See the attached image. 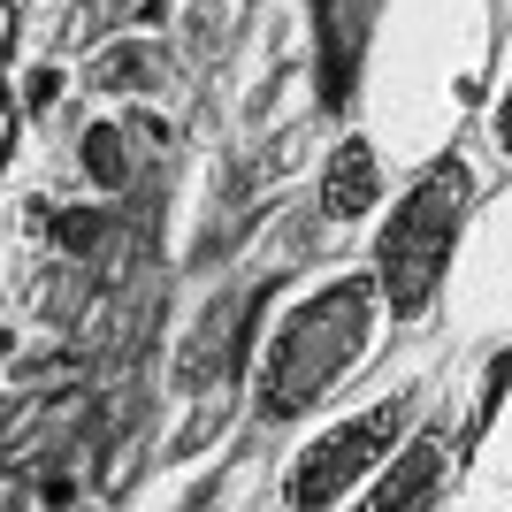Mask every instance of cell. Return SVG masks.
<instances>
[{
	"mask_svg": "<svg viewBox=\"0 0 512 512\" xmlns=\"http://www.w3.org/2000/svg\"><path fill=\"white\" fill-rule=\"evenodd\" d=\"M406 428H413V390H390V398H375V406L314 428V436L291 451V467H283V512H337V505H352V497L367 490V474L406 444Z\"/></svg>",
	"mask_w": 512,
	"mask_h": 512,
	"instance_id": "cell-3",
	"label": "cell"
},
{
	"mask_svg": "<svg viewBox=\"0 0 512 512\" xmlns=\"http://www.w3.org/2000/svg\"><path fill=\"white\" fill-rule=\"evenodd\" d=\"M161 77H169V62H161L153 39H115L100 62H92V92H130V100H146Z\"/></svg>",
	"mask_w": 512,
	"mask_h": 512,
	"instance_id": "cell-8",
	"label": "cell"
},
{
	"mask_svg": "<svg viewBox=\"0 0 512 512\" xmlns=\"http://www.w3.org/2000/svg\"><path fill=\"white\" fill-rule=\"evenodd\" d=\"M383 199H390L383 146H375L367 130H344L337 146H329V161H321V176H314V214L329 230H352V222H375Z\"/></svg>",
	"mask_w": 512,
	"mask_h": 512,
	"instance_id": "cell-4",
	"label": "cell"
},
{
	"mask_svg": "<svg viewBox=\"0 0 512 512\" xmlns=\"http://www.w3.org/2000/svg\"><path fill=\"white\" fill-rule=\"evenodd\" d=\"M314 31H321V92L344 107L367 54V31H375V0H314Z\"/></svg>",
	"mask_w": 512,
	"mask_h": 512,
	"instance_id": "cell-7",
	"label": "cell"
},
{
	"mask_svg": "<svg viewBox=\"0 0 512 512\" xmlns=\"http://www.w3.org/2000/svg\"><path fill=\"white\" fill-rule=\"evenodd\" d=\"M16 31H23V8H16V0H0V54L16 46Z\"/></svg>",
	"mask_w": 512,
	"mask_h": 512,
	"instance_id": "cell-11",
	"label": "cell"
},
{
	"mask_svg": "<svg viewBox=\"0 0 512 512\" xmlns=\"http://www.w3.org/2000/svg\"><path fill=\"white\" fill-rule=\"evenodd\" d=\"M383 291L367 268H329L314 276L306 291L260 314V337H253V383H245V406H253L260 428H291L306 421L314 406H329L360 360L375 352L383 337Z\"/></svg>",
	"mask_w": 512,
	"mask_h": 512,
	"instance_id": "cell-1",
	"label": "cell"
},
{
	"mask_svg": "<svg viewBox=\"0 0 512 512\" xmlns=\"http://www.w3.org/2000/svg\"><path fill=\"white\" fill-rule=\"evenodd\" d=\"M16 138H23V107H16V92L0 85V169L16 161Z\"/></svg>",
	"mask_w": 512,
	"mask_h": 512,
	"instance_id": "cell-10",
	"label": "cell"
},
{
	"mask_svg": "<svg viewBox=\"0 0 512 512\" xmlns=\"http://www.w3.org/2000/svg\"><path fill=\"white\" fill-rule=\"evenodd\" d=\"M482 130H490V153H497V161H512V62H505V77H497V92H490Z\"/></svg>",
	"mask_w": 512,
	"mask_h": 512,
	"instance_id": "cell-9",
	"label": "cell"
},
{
	"mask_svg": "<svg viewBox=\"0 0 512 512\" xmlns=\"http://www.w3.org/2000/svg\"><path fill=\"white\" fill-rule=\"evenodd\" d=\"M444 474H451L444 436H436V428H406V444L367 474V490H360L352 512H428L444 497Z\"/></svg>",
	"mask_w": 512,
	"mask_h": 512,
	"instance_id": "cell-5",
	"label": "cell"
},
{
	"mask_svg": "<svg viewBox=\"0 0 512 512\" xmlns=\"http://www.w3.org/2000/svg\"><path fill=\"white\" fill-rule=\"evenodd\" d=\"M474 199H482V176H474V161L459 146L428 153L421 169L383 199L375 237H367V276H375L383 314L398 329L436 314L444 276H451V260H459V237L474 222Z\"/></svg>",
	"mask_w": 512,
	"mask_h": 512,
	"instance_id": "cell-2",
	"label": "cell"
},
{
	"mask_svg": "<svg viewBox=\"0 0 512 512\" xmlns=\"http://www.w3.org/2000/svg\"><path fill=\"white\" fill-rule=\"evenodd\" d=\"M138 130H146V107H123V115H85L77 123V176H85L100 199H123L138 184Z\"/></svg>",
	"mask_w": 512,
	"mask_h": 512,
	"instance_id": "cell-6",
	"label": "cell"
}]
</instances>
